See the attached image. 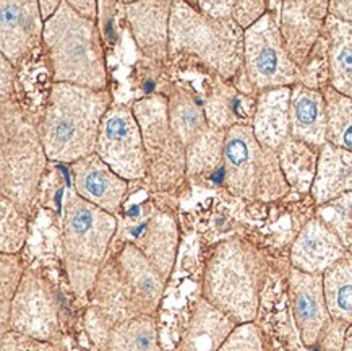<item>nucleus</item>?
Listing matches in <instances>:
<instances>
[{
    "label": "nucleus",
    "instance_id": "16",
    "mask_svg": "<svg viewBox=\"0 0 352 351\" xmlns=\"http://www.w3.org/2000/svg\"><path fill=\"white\" fill-rule=\"evenodd\" d=\"M122 7L140 51L153 61H166L173 2H129Z\"/></svg>",
    "mask_w": 352,
    "mask_h": 351
},
{
    "label": "nucleus",
    "instance_id": "20",
    "mask_svg": "<svg viewBox=\"0 0 352 351\" xmlns=\"http://www.w3.org/2000/svg\"><path fill=\"white\" fill-rule=\"evenodd\" d=\"M328 112L322 89L304 83L292 87L291 93V137L307 145L322 148L327 143Z\"/></svg>",
    "mask_w": 352,
    "mask_h": 351
},
{
    "label": "nucleus",
    "instance_id": "44",
    "mask_svg": "<svg viewBox=\"0 0 352 351\" xmlns=\"http://www.w3.org/2000/svg\"><path fill=\"white\" fill-rule=\"evenodd\" d=\"M347 254H349V257L352 259V244L349 246V249H347Z\"/></svg>",
    "mask_w": 352,
    "mask_h": 351
},
{
    "label": "nucleus",
    "instance_id": "27",
    "mask_svg": "<svg viewBox=\"0 0 352 351\" xmlns=\"http://www.w3.org/2000/svg\"><path fill=\"white\" fill-rule=\"evenodd\" d=\"M323 288L333 321L352 326V259L349 254L323 273Z\"/></svg>",
    "mask_w": 352,
    "mask_h": 351
},
{
    "label": "nucleus",
    "instance_id": "8",
    "mask_svg": "<svg viewBox=\"0 0 352 351\" xmlns=\"http://www.w3.org/2000/svg\"><path fill=\"white\" fill-rule=\"evenodd\" d=\"M243 72L250 89L268 92L291 88L302 82L300 69L289 56L284 44L279 15L268 6V12L245 30Z\"/></svg>",
    "mask_w": 352,
    "mask_h": 351
},
{
    "label": "nucleus",
    "instance_id": "14",
    "mask_svg": "<svg viewBox=\"0 0 352 351\" xmlns=\"http://www.w3.org/2000/svg\"><path fill=\"white\" fill-rule=\"evenodd\" d=\"M289 291L300 339L307 346H312L322 339L333 321L324 299L323 275L292 268L289 275Z\"/></svg>",
    "mask_w": 352,
    "mask_h": 351
},
{
    "label": "nucleus",
    "instance_id": "43",
    "mask_svg": "<svg viewBox=\"0 0 352 351\" xmlns=\"http://www.w3.org/2000/svg\"><path fill=\"white\" fill-rule=\"evenodd\" d=\"M342 351H352V326L347 327L344 335V345H342Z\"/></svg>",
    "mask_w": 352,
    "mask_h": 351
},
{
    "label": "nucleus",
    "instance_id": "40",
    "mask_svg": "<svg viewBox=\"0 0 352 351\" xmlns=\"http://www.w3.org/2000/svg\"><path fill=\"white\" fill-rule=\"evenodd\" d=\"M329 15L352 25V2H329Z\"/></svg>",
    "mask_w": 352,
    "mask_h": 351
},
{
    "label": "nucleus",
    "instance_id": "23",
    "mask_svg": "<svg viewBox=\"0 0 352 351\" xmlns=\"http://www.w3.org/2000/svg\"><path fill=\"white\" fill-rule=\"evenodd\" d=\"M239 326L228 314L200 298L192 310L187 330L180 341L182 351H218Z\"/></svg>",
    "mask_w": 352,
    "mask_h": 351
},
{
    "label": "nucleus",
    "instance_id": "33",
    "mask_svg": "<svg viewBox=\"0 0 352 351\" xmlns=\"http://www.w3.org/2000/svg\"><path fill=\"white\" fill-rule=\"evenodd\" d=\"M318 220L340 237L346 249L352 244V192L320 205Z\"/></svg>",
    "mask_w": 352,
    "mask_h": 351
},
{
    "label": "nucleus",
    "instance_id": "26",
    "mask_svg": "<svg viewBox=\"0 0 352 351\" xmlns=\"http://www.w3.org/2000/svg\"><path fill=\"white\" fill-rule=\"evenodd\" d=\"M228 130L208 127L190 147H187V176L193 181L223 184L224 179V140Z\"/></svg>",
    "mask_w": 352,
    "mask_h": 351
},
{
    "label": "nucleus",
    "instance_id": "10",
    "mask_svg": "<svg viewBox=\"0 0 352 351\" xmlns=\"http://www.w3.org/2000/svg\"><path fill=\"white\" fill-rule=\"evenodd\" d=\"M96 155L125 181H138L148 176L142 129L132 107H109L99 129Z\"/></svg>",
    "mask_w": 352,
    "mask_h": 351
},
{
    "label": "nucleus",
    "instance_id": "39",
    "mask_svg": "<svg viewBox=\"0 0 352 351\" xmlns=\"http://www.w3.org/2000/svg\"><path fill=\"white\" fill-rule=\"evenodd\" d=\"M0 65H2V88H0V98H2V103L10 101V96L13 93V85H15V67H13L10 62L7 61L6 57L0 56Z\"/></svg>",
    "mask_w": 352,
    "mask_h": 351
},
{
    "label": "nucleus",
    "instance_id": "18",
    "mask_svg": "<svg viewBox=\"0 0 352 351\" xmlns=\"http://www.w3.org/2000/svg\"><path fill=\"white\" fill-rule=\"evenodd\" d=\"M91 314L98 316L101 330L109 332L119 323L137 316H144L135 301L132 291L120 275L116 262L104 264L99 270L94 285V306Z\"/></svg>",
    "mask_w": 352,
    "mask_h": 351
},
{
    "label": "nucleus",
    "instance_id": "9",
    "mask_svg": "<svg viewBox=\"0 0 352 351\" xmlns=\"http://www.w3.org/2000/svg\"><path fill=\"white\" fill-rule=\"evenodd\" d=\"M117 231V220L109 211L89 204L72 191L60 215V236L67 262L101 268Z\"/></svg>",
    "mask_w": 352,
    "mask_h": 351
},
{
    "label": "nucleus",
    "instance_id": "38",
    "mask_svg": "<svg viewBox=\"0 0 352 351\" xmlns=\"http://www.w3.org/2000/svg\"><path fill=\"white\" fill-rule=\"evenodd\" d=\"M268 12V3L265 2H234L232 20L245 31L255 25Z\"/></svg>",
    "mask_w": 352,
    "mask_h": 351
},
{
    "label": "nucleus",
    "instance_id": "31",
    "mask_svg": "<svg viewBox=\"0 0 352 351\" xmlns=\"http://www.w3.org/2000/svg\"><path fill=\"white\" fill-rule=\"evenodd\" d=\"M328 112L327 143L352 151V100L329 85L322 88Z\"/></svg>",
    "mask_w": 352,
    "mask_h": 351
},
{
    "label": "nucleus",
    "instance_id": "19",
    "mask_svg": "<svg viewBox=\"0 0 352 351\" xmlns=\"http://www.w3.org/2000/svg\"><path fill=\"white\" fill-rule=\"evenodd\" d=\"M116 264L142 314L153 316L164 296L166 278L135 244H125L117 255Z\"/></svg>",
    "mask_w": 352,
    "mask_h": 351
},
{
    "label": "nucleus",
    "instance_id": "22",
    "mask_svg": "<svg viewBox=\"0 0 352 351\" xmlns=\"http://www.w3.org/2000/svg\"><path fill=\"white\" fill-rule=\"evenodd\" d=\"M291 88L261 92L255 106L254 134L261 145L279 151L291 138Z\"/></svg>",
    "mask_w": 352,
    "mask_h": 351
},
{
    "label": "nucleus",
    "instance_id": "34",
    "mask_svg": "<svg viewBox=\"0 0 352 351\" xmlns=\"http://www.w3.org/2000/svg\"><path fill=\"white\" fill-rule=\"evenodd\" d=\"M23 260L18 254L0 255V322H2V334L6 332L8 322V312L13 296L20 286L21 278L25 275Z\"/></svg>",
    "mask_w": 352,
    "mask_h": 351
},
{
    "label": "nucleus",
    "instance_id": "17",
    "mask_svg": "<svg viewBox=\"0 0 352 351\" xmlns=\"http://www.w3.org/2000/svg\"><path fill=\"white\" fill-rule=\"evenodd\" d=\"M347 249L340 237L315 218L302 228L291 249L292 268L305 273L323 275L338 260L346 257Z\"/></svg>",
    "mask_w": 352,
    "mask_h": 351
},
{
    "label": "nucleus",
    "instance_id": "37",
    "mask_svg": "<svg viewBox=\"0 0 352 351\" xmlns=\"http://www.w3.org/2000/svg\"><path fill=\"white\" fill-rule=\"evenodd\" d=\"M0 351H60L54 341H43L8 330L2 334Z\"/></svg>",
    "mask_w": 352,
    "mask_h": 351
},
{
    "label": "nucleus",
    "instance_id": "13",
    "mask_svg": "<svg viewBox=\"0 0 352 351\" xmlns=\"http://www.w3.org/2000/svg\"><path fill=\"white\" fill-rule=\"evenodd\" d=\"M43 33L39 2H0V51L15 69L43 41Z\"/></svg>",
    "mask_w": 352,
    "mask_h": 351
},
{
    "label": "nucleus",
    "instance_id": "21",
    "mask_svg": "<svg viewBox=\"0 0 352 351\" xmlns=\"http://www.w3.org/2000/svg\"><path fill=\"white\" fill-rule=\"evenodd\" d=\"M135 246L168 280L173 273L179 247V228L175 220L164 211H155L135 229Z\"/></svg>",
    "mask_w": 352,
    "mask_h": 351
},
{
    "label": "nucleus",
    "instance_id": "6",
    "mask_svg": "<svg viewBox=\"0 0 352 351\" xmlns=\"http://www.w3.org/2000/svg\"><path fill=\"white\" fill-rule=\"evenodd\" d=\"M223 186L236 197L273 202L289 192L278 151L256 140L252 125L237 124L226 132Z\"/></svg>",
    "mask_w": 352,
    "mask_h": 351
},
{
    "label": "nucleus",
    "instance_id": "42",
    "mask_svg": "<svg viewBox=\"0 0 352 351\" xmlns=\"http://www.w3.org/2000/svg\"><path fill=\"white\" fill-rule=\"evenodd\" d=\"M62 2H39V8H41V15H43L44 23L51 18L54 13L57 12V8L60 7Z\"/></svg>",
    "mask_w": 352,
    "mask_h": 351
},
{
    "label": "nucleus",
    "instance_id": "7",
    "mask_svg": "<svg viewBox=\"0 0 352 351\" xmlns=\"http://www.w3.org/2000/svg\"><path fill=\"white\" fill-rule=\"evenodd\" d=\"M132 109L142 129L151 184L157 191H174L187 178V147L170 127L168 98L151 94L135 101Z\"/></svg>",
    "mask_w": 352,
    "mask_h": 351
},
{
    "label": "nucleus",
    "instance_id": "4",
    "mask_svg": "<svg viewBox=\"0 0 352 351\" xmlns=\"http://www.w3.org/2000/svg\"><path fill=\"white\" fill-rule=\"evenodd\" d=\"M243 43L245 31L232 18H211L195 3L173 2L170 56L197 57L221 80H234L243 70Z\"/></svg>",
    "mask_w": 352,
    "mask_h": 351
},
{
    "label": "nucleus",
    "instance_id": "3",
    "mask_svg": "<svg viewBox=\"0 0 352 351\" xmlns=\"http://www.w3.org/2000/svg\"><path fill=\"white\" fill-rule=\"evenodd\" d=\"M263 281L265 262L260 252L245 241L232 237L219 242L206 262L201 298L239 326L250 323L258 314Z\"/></svg>",
    "mask_w": 352,
    "mask_h": 351
},
{
    "label": "nucleus",
    "instance_id": "41",
    "mask_svg": "<svg viewBox=\"0 0 352 351\" xmlns=\"http://www.w3.org/2000/svg\"><path fill=\"white\" fill-rule=\"evenodd\" d=\"M72 8L75 12H78L81 17L88 18L91 21H98V15H99V3L98 2H69Z\"/></svg>",
    "mask_w": 352,
    "mask_h": 351
},
{
    "label": "nucleus",
    "instance_id": "35",
    "mask_svg": "<svg viewBox=\"0 0 352 351\" xmlns=\"http://www.w3.org/2000/svg\"><path fill=\"white\" fill-rule=\"evenodd\" d=\"M205 114L208 125L213 129L229 130L236 123V100H234V92L231 89H224V92H214L206 101Z\"/></svg>",
    "mask_w": 352,
    "mask_h": 351
},
{
    "label": "nucleus",
    "instance_id": "32",
    "mask_svg": "<svg viewBox=\"0 0 352 351\" xmlns=\"http://www.w3.org/2000/svg\"><path fill=\"white\" fill-rule=\"evenodd\" d=\"M26 236V215L13 202L0 197V254H20Z\"/></svg>",
    "mask_w": 352,
    "mask_h": 351
},
{
    "label": "nucleus",
    "instance_id": "30",
    "mask_svg": "<svg viewBox=\"0 0 352 351\" xmlns=\"http://www.w3.org/2000/svg\"><path fill=\"white\" fill-rule=\"evenodd\" d=\"M107 351H162L153 316H137L119 323L107 337Z\"/></svg>",
    "mask_w": 352,
    "mask_h": 351
},
{
    "label": "nucleus",
    "instance_id": "1",
    "mask_svg": "<svg viewBox=\"0 0 352 351\" xmlns=\"http://www.w3.org/2000/svg\"><path fill=\"white\" fill-rule=\"evenodd\" d=\"M112 106L109 92L54 83L39 124L47 160L75 163L96 153L99 129Z\"/></svg>",
    "mask_w": 352,
    "mask_h": 351
},
{
    "label": "nucleus",
    "instance_id": "11",
    "mask_svg": "<svg viewBox=\"0 0 352 351\" xmlns=\"http://www.w3.org/2000/svg\"><path fill=\"white\" fill-rule=\"evenodd\" d=\"M8 330L43 341H52L60 330L57 301L51 286L33 270H26L13 296L6 332Z\"/></svg>",
    "mask_w": 352,
    "mask_h": 351
},
{
    "label": "nucleus",
    "instance_id": "12",
    "mask_svg": "<svg viewBox=\"0 0 352 351\" xmlns=\"http://www.w3.org/2000/svg\"><path fill=\"white\" fill-rule=\"evenodd\" d=\"M278 10L289 56L302 69L324 33L329 2H283L278 3Z\"/></svg>",
    "mask_w": 352,
    "mask_h": 351
},
{
    "label": "nucleus",
    "instance_id": "2",
    "mask_svg": "<svg viewBox=\"0 0 352 351\" xmlns=\"http://www.w3.org/2000/svg\"><path fill=\"white\" fill-rule=\"evenodd\" d=\"M43 41L51 58L54 83L106 92V56L98 21L81 17L69 2H62L44 23Z\"/></svg>",
    "mask_w": 352,
    "mask_h": 351
},
{
    "label": "nucleus",
    "instance_id": "5",
    "mask_svg": "<svg viewBox=\"0 0 352 351\" xmlns=\"http://www.w3.org/2000/svg\"><path fill=\"white\" fill-rule=\"evenodd\" d=\"M0 111V193L28 215L38 197L47 155L39 127L16 103H2Z\"/></svg>",
    "mask_w": 352,
    "mask_h": 351
},
{
    "label": "nucleus",
    "instance_id": "25",
    "mask_svg": "<svg viewBox=\"0 0 352 351\" xmlns=\"http://www.w3.org/2000/svg\"><path fill=\"white\" fill-rule=\"evenodd\" d=\"M324 34L328 43L329 87L352 100V25L328 15Z\"/></svg>",
    "mask_w": 352,
    "mask_h": 351
},
{
    "label": "nucleus",
    "instance_id": "29",
    "mask_svg": "<svg viewBox=\"0 0 352 351\" xmlns=\"http://www.w3.org/2000/svg\"><path fill=\"white\" fill-rule=\"evenodd\" d=\"M168 103L170 127L185 147H190L210 127L205 107L198 105L190 93L180 88L169 94Z\"/></svg>",
    "mask_w": 352,
    "mask_h": 351
},
{
    "label": "nucleus",
    "instance_id": "24",
    "mask_svg": "<svg viewBox=\"0 0 352 351\" xmlns=\"http://www.w3.org/2000/svg\"><path fill=\"white\" fill-rule=\"evenodd\" d=\"M310 192L318 206L352 192V151L324 143L320 148L317 176Z\"/></svg>",
    "mask_w": 352,
    "mask_h": 351
},
{
    "label": "nucleus",
    "instance_id": "28",
    "mask_svg": "<svg viewBox=\"0 0 352 351\" xmlns=\"http://www.w3.org/2000/svg\"><path fill=\"white\" fill-rule=\"evenodd\" d=\"M320 148L307 145L304 142L289 138L279 148V164L289 186L299 191H310L317 176Z\"/></svg>",
    "mask_w": 352,
    "mask_h": 351
},
{
    "label": "nucleus",
    "instance_id": "36",
    "mask_svg": "<svg viewBox=\"0 0 352 351\" xmlns=\"http://www.w3.org/2000/svg\"><path fill=\"white\" fill-rule=\"evenodd\" d=\"M218 351H268L263 335L254 322L241 323Z\"/></svg>",
    "mask_w": 352,
    "mask_h": 351
},
{
    "label": "nucleus",
    "instance_id": "45",
    "mask_svg": "<svg viewBox=\"0 0 352 351\" xmlns=\"http://www.w3.org/2000/svg\"><path fill=\"white\" fill-rule=\"evenodd\" d=\"M177 351H182V350H177Z\"/></svg>",
    "mask_w": 352,
    "mask_h": 351
},
{
    "label": "nucleus",
    "instance_id": "15",
    "mask_svg": "<svg viewBox=\"0 0 352 351\" xmlns=\"http://www.w3.org/2000/svg\"><path fill=\"white\" fill-rule=\"evenodd\" d=\"M72 174L74 191L81 199L112 215L120 209L129 191V181L117 176L96 153L72 163Z\"/></svg>",
    "mask_w": 352,
    "mask_h": 351
}]
</instances>
